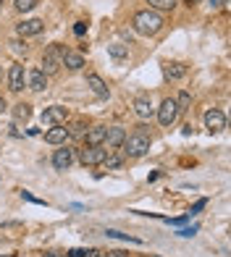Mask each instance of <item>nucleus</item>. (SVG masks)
Returning <instances> with one entry per match:
<instances>
[{"instance_id": "4c0bfd02", "label": "nucleus", "mask_w": 231, "mask_h": 257, "mask_svg": "<svg viewBox=\"0 0 231 257\" xmlns=\"http://www.w3.org/2000/svg\"><path fill=\"white\" fill-rule=\"evenodd\" d=\"M3 110H6V100L0 97V115H3Z\"/></svg>"}, {"instance_id": "39448f33", "label": "nucleus", "mask_w": 231, "mask_h": 257, "mask_svg": "<svg viewBox=\"0 0 231 257\" xmlns=\"http://www.w3.org/2000/svg\"><path fill=\"white\" fill-rule=\"evenodd\" d=\"M176 118H179L176 100H173V97H166L163 102H160V108H158V121H160V126H171Z\"/></svg>"}, {"instance_id": "e433bc0d", "label": "nucleus", "mask_w": 231, "mask_h": 257, "mask_svg": "<svg viewBox=\"0 0 231 257\" xmlns=\"http://www.w3.org/2000/svg\"><path fill=\"white\" fill-rule=\"evenodd\" d=\"M187 6H197V3H202V0H184Z\"/></svg>"}, {"instance_id": "f257e3e1", "label": "nucleus", "mask_w": 231, "mask_h": 257, "mask_svg": "<svg viewBox=\"0 0 231 257\" xmlns=\"http://www.w3.org/2000/svg\"><path fill=\"white\" fill-rule=\"evenodd\" d=\"M132 24H134V32L137 34H145V37H150V34H158L160 29H163V16L158 14V11H137L134 19H132Z\"/></svg>"}, {"instance_id": "72a5a7b5", "label": "nucleus", "mask_w": 231, "mask_h": 257, "mask_svg": "<svg viewBox=\"0 0 231 257\" xmlns=\"http://www.w3.org/2000/svg\"><path fill=\"white\" fill-rule=\"evenodd\" d=\"M108 257H129V252H121V249H113V252H108Z\"/></svg>"}, {"instance_id": "9d476101", "label": "nucleus", "mask_w": 231, "mask_h": 257, "mask_svg": "<svg viewBox=\"0 0 231 257\" xmlns=\"http://www.w3.org/2000/svg\"><path fill=\"white\" fill-rule=\"evenodd\" d=\"M42 29H45V21L42 19H27V21H21V24L16 27L19 37H37Z\"/></svg>"}, {"instance_id": "ddd939ff", "label": "nucleus", "mask_w": 231, "mask_h": 257, "mask_svg": "<svg viewBox=\"0 0 231 257\" xmlns=\"http://www.w3.org/2000/svg\"><path fill=\"white\" fill-rule=\"evenodd\" d=\"M27 84L34 92H42V89H48V76H45L40 68H32V71L27 74Z\"/></svg>"}, {"instance_id": "7ed1b4c3", "label": "nucleus", "mask_w": 231, "mask_h": 257, "mask_svg": "<svg viewBox=\"0 0 231 257\" xmlns=\"http://www.w3.org/2000/svg\"><path fill=\"white\" fill-rule=\"evenodd\" d=\"M61 66H63V48H61V45H50V48L45 50V55H42L40 71H42L45 76H53Z\"/></svg>"}, {"instance_id": "c85d7f7f", "label": "nucleus", "mask_w": 231, "mask_h": 257, "mask_svg": "<svg viewBox=\"0 0 231 257\" xmlns=\"http://www.w3.org/2000/svg\"><path fill=\"white\" fill-rule=\"evenodd\" d=\"M205 205H207V200H205V197H202V200H197V202L192 205V210H189V215H192V213H200V210H202Z\"/></svg>"}, {"instance_id": "412c9836", "label": "nucleus", "mask_w": 231, "mask_h": 257, "mask_svg": "<svg viewBox=\"0 0 231 257\" xmlns=\"http://www.w3.org/2000/svg\"><path fill=\"white\" fill-rule=\"evenodd\" d=\"M21 231H24V223H3L0 226V233H6V236H19Z\"/></svg>"}, {"instance_id": "f3484780", "label": "nucleus", "mask_w": 231, "mask_h": 257, "mask_svg": "<svg viewBox=\"0 0 231 257\" xmlns=\"http://www.w3.org/2000/svg\"><path fill=\"white\" fill-rule=\"evenodd\" d=\"M63 66L71 68V71H79L84 66V58L82 53H74V50H63Z\"/></svg>"}, {"instance_id": "7c9ffc66", "label": "nucleus", "mask_w": 231, "mask_h": 257, "mask_svg": "<svg viewBox=\"0 0 231 257\" xmlns=\"http://www.w3.org/2000/svg\"><path fill=\"white\" fill-rule=\"evenodd\" d=\"M21 197H24V200H29V202H34V205H45L42 200H37V197H32L29 192H21Z\"/></svg>"}, {"instance_id": "423d86ee", "label": "nucleus", "mask_w": 231, "mask_h": 257, "mask_svg": "<svg viewBox=\"0 0 231 257\" xmlns=\"http://www.w3.org/2000/svg\"><path fill=\"white\" fill-rule=\"evenodd\" d=\"M68 118V110L63 105H50V108L42 110V123H53V126H63Z\"/></svg>"}, {"instance_id": "6e6552de", "label": "nucleus", "mask_w": 231, "mask_h": 257, "mask_svg": "<svg viewBox=\"0 0 231 257\" xmlns=\"http://www.w3.org/2000/svg\"><path fill=\"white\" fill-rule=\"evenodd\" d=\"M124 139H126V132H124L121 126H108V128H105V142H102V147H105L108 153H110V150H119V147L124 145Z\"/></svg>"}, {"instance_id": "ea45409f", "label": "nucleus", "mask_w": 231, "mask_h": 257, "mask_svg": "<svg viewBox=\"0 0 231 257\" xmlns=\"http://www.w3.org/2000/svg\"><path fill=\"white\" fill-rule=\"evenodd\" d=\"M0 257H11V254H0Z\"/></svg>"}, {"instance_id": "f8f14e48", "label": "nucleus", "mask_w": 231, "mask_h": 257, "mask_svg": "<svg viewBox=\"0 0 231 257\" xmlns=\"http://www.w3.org/2000/svg\"><path fill=\"white\" fill-rule=\"evenodd\" d=\"M68 137H71V128H66V126H53L50 132H45V142H48V145H66Z\"/></svg>"}, {"instance_id": "f03ea898", "label": "nucleus", "mask_w": 231, "mask_h": 257, "mask_svg": "<svg viewBox=\"0 0 231 257\" xmlns=\"http://www.w3.org/2000/svg\"><path fill=\"white\" fill-rule=\"evenodd\" d=\"M147 150H150V134L142 132V128L124 139V153L129 155V158H142Z\"/></svg>"}, {"instance_id": "f704fd0d", "label": "nucleus", "mask_w": 231, "mask_h": 257, "mask_svg": "<svg viewBox=\"0 0 231 257\" xmlns=\"http://www.w3.org/2000/svg\"><path fill=\"white\" fill-rule=\"evenodd\" d=\"M84 257H102V254H100L97 249H87V254H84Z\"/></svg>"}, {"instance_id": "473e14b6", "label": "nucleus", "mask_w": 231, "mask_h": 257, "mask_svg": "<svg viewBox=\"0 0 231 257\" xmlns=\"http://www.w3.org/2000/svg\"><path fill=\"white\" fill-rule=\"evenodd\" d=\"M87 254V249H71L68 252V257H84Z\"/></svg>"}, {"instance_id": "2f4dec72", "label": "nucleus", "mask_w": 231, "mask_h": 257, "mask_svg": "<svg viewBox=\"0 0 231 257\" xmlns=\"http://www.w3.org/2000/svg\"><path fill=\"white\" fill-rule=\"evenodd\" d=\"M189 220V215H181V218H173V220H168V223H173V226H181V223H187Z\"/></svg>"}, {"instance_id": "6ab92c4d", "label": "nucleus", "mask_w": 231, "mask_h": 257, "mask_svg": "<svg viewBox=\"0 0 231 257\" xmlns=\"http://www.w3.org/2000/svg\"><path fill=\"white\" fill-rule=\"evenodd\" d=\"M108 53L116 61H124V58H129V45H108Z\"/></svg>"}, {"instance_id": "5701e85b", "label": "nucleus", "mask_w": 231, "mask_h": 257, "mask_svg": "<svg viewBox=\"0 0 231 257\" xmlns=\"http://www.w3.org/2000/svg\"><path fill=\"white\" fill-rule=\"evenodd\" d=\"M14 115H16V121H29L32 108H29L27 102H19V105H16V110H14Z\"/></svg>"}, {"instance_id": "bb28decb", "label": "nucleus", "mask_w": 231, "mask_h": 257, "mask_svg": "<svg viewBox=\"0 0 231 257\" xmlns=\"http://www.w3.org/2000/svg\"><path fill=\"white\" fill-rule=\"evenodd\" d=\"M11 45V50H14L16 55H27V45L21 42V40H14V42H8Z\"/></svg>"}, {"instance_id": "9b49d317", "label": "nucleus", "mask_w": 231, "mask_h": 257, "mask_svg": "<svg viewBox=\"0 0 231 257\" xmlns=\"http://www.w3.org/2000/svg\"><path fill=\"white\" fill-rule=\"evenodd\" d=\"M24 81H27V74H24V66H11V71H8V87L11 92H21L24 89Z\"/></svg>"}, {"instance_id": "cd10ccee", "label": "nucleus", "mask_w": 231, "mask_h": 257, "mask_svg": "<svg viewBox=\"0 0 231 257\" xmlns=\"http://www.w3.org/2000/svg\"><path fill=\"white\" fill-rule=\"evenodd\" d=\"M74 34H76V37H84V34H87V24H84V21H79V24L74 27Z\"/></svg>"}, {"instance_id": "1a4fd4ad", "label": "nucleus", "mask_w": 231, "mask_h": 257, "mask_svg": "<svg viewBox=\"0 0 231 257\" xmlns=\"http://www.w3.org/2000/svg\"><path fill=\"white\" fill-rule=\"evenodd\" d=\"M71 163H74V150L71 147H61V150H55V155H53V166L55 171H68L71 168Z\"/></svg>"}, {"instance_id": "0eeeda50", "label": "nucleus", "mask_w": 231, "mask_h": 257, "mask_svg": "<svg viewBox=\"0 0 231 257\" xmlns=\"http://www.w3.org/2000/svg\"><path fill=\"white\" fill-rule=\"evenodd\" d=\"M205 128H207L210 134L223 132V128H226V115L218 110V108H210V110L205 113Z\"/></svg>"}, {"instance_id": "dca6fc26", "label": "nucleus", "mask_w": 231, "mask_h": 257, "mask_svg": "<svg viewBox=\"0 0 231 257\" xmlns=\"http://www.w3.org/2000/svg\"><path fill=\"white\" fill-rule=\"evenodd\" d=\"M105 128L108 126H92L87 128V147H100L105 142Z\"/></svg>"}, {"instance_id": "79ce46f5", "label": "nucleus", "mask_w": 231, "mask_h": 257, "mask_svg": "<svg viewBox=\"0 0 231 257\" xmlns=\"http://www.w3.org/2000/svg\"><path fill=\"white\" fill-rule=\"evenodd\" d=\"M153 257H160V254H153Z\"/></svg>"}, {"instance_id": "aec40b11", "label": "nucleus", "mask_w": 231, "mask_h": 257, "mask_svg": "<svg viewBox=\"0 0 231 257\" xmlns=\"http://www.w3.org/2000/svg\"><path fill=\"white\" fill-rule=\"evenodd\" d=\"M150 3V11H173L176 0H147Z\"/></svg>"}, {"instance_id": "a211bd4d", "label": "nucleus", "mask_w": 231, "mask_h": 257, "mask_svg": "<svg viewBox=\"0 0 231 257\" xmlns=\"http://www.w3.org/2000/svg\"><path fill=\"white\" fill-rule=\"evenodd\" d=\"M163 74H166V79H181V76H187V66L184 63H166Z\"/></svg>"}, {"instance_id": "a878e982", "label": "nucleus", "mask_w": 231, "mask_h": 257, "mask_svg": "<svg viewBox=\"0 0 231 257\" xmlns=\"http://www.w3.org/2000/svg\"><path fill=\"white\" fill-rule=\"evenodd\" d=\"M16 11H21V14H27V11H32L34 6H37V0H16Z\"/></svg>"}, {"instance_id": "58836bf2", "label": "nucleus", "mask_w": 231, "mask_h": 257, "mask_svg": "<svg viewBox=\"0 0 231 257\" xmlns=\"http://www.w3.org/2000/svg\"><path fill=\"white\" fill-rule=\"evenodd\" d=\"M42 257H61V254H58V252H45Z\"/></svg>"}, {"instance_id": "a19ab883", "label": "nucleus", "mask_w": 231, "mask_h": 257, "mask_svg": "<svg viewBox=\"0 0 231 257\" xmlns=\"http://www.w3.org/2000/svg\"><path fill=\"white\" fill-rule=\"evenodd\" d=\"M0 8H3V0H0Z\"/></svg>"}, {"instance_id": "4be33fe9", "label": "nucleus", "mask_w": 231, "mask_h": 257, "mask_svg": "<svg viewBox=\"0 0 231 257\" xmlns=\"http://www.w3.org/2000/svg\"><path fill=\"white\" fill-rule=\"evenodd\" d=\"M189 105H192V95H189L187 89H181V92H179V97H176V108H179V113H181V110H187Z\"/></svg>"}, {"instance_id": "2eb2a0df", "label": "nucleus", "mask_w": 231, "mask_h": 257, "mask_svg": "<svg viewBox=\"0 0 231 257\" xmlns=\"http://www.w3.org/2000/svg\"><path fill=\"white\" fill-rule=\"evenodd\" d=\"M132 108H134V113L140 115V118H150V115L155 113V108H153V102H150V97H134Z\"/></svg>"}, {"instance_id": "4468645a", "label": "nucleus", "mask_w": 231, "mask_h": 257, "mask_svg": "<svg viewBox=\"0 0 231 257\" xmlns=\"http://www.w3.org/2000/svg\"><path fill=\"white\" fill-rule=\"evenodd\" d=\"M87 87H89L92 92H95V95H97L100 100H108V95H110L108 87H105V81H102L97 74H87Z\"/></svg>"}, {"instance_id": "c9c22d12", "label": "nucleus", "mask_w": 231, "mask_h": 257, "mask_svg": "<svg viewBox=\"0 0 231 257\" xmlns=\"http://www.w3.org/2000/svg\"><path fill=\"white\" fill-rule=\"evenodd\" d=\"M210 6H213V8H218V6H223V0H210Z\"/></svg>"}, {"instance_id": "c756f323", "label": "nucleus", "mask_w": 231, "mask_h": 257, "mask_svg": "<svg viewBox=\"0 0 231 257\" xmlns=\"http://www.w3.org/2000/svg\"><path fill=\"white\" fill-rule=\"evenodd\" d=\"M194 233H197V226H189V228H181L179 236H194Z\"/></svg>"}, {"instance_id": "20e7f679", "label": "nucleus", "mask_w": 231, "mask_h": 257, "mask_svg": "<svg viewBox=\"0 0 231 257\" xmlns=\"http://www.w3.org/2000/svg\"><path fill=\"white\" fill-rule=\"evenodd\" d=\"M105 155H108V150L105 147H82L79 150V163L82 166H100L102 160H105Z\"/></svg>"}, {"instance_id": "b1692460", "label": "nucleus", "mask_w": 231, "mask_h": 257, "mask_svg": "<svg viewBox=\"0 0 231 257\" xmlns=\"http://www.w3.org/2000/svg\"><path fill=\"white\" fill-rule=\"evenodd\" d=\"M105 236H110V239H124V241H134V244H142V239L129 236V233H121V231H113V228H108V231H105Z\"/></svg>"}, {"instance_id": "393cba45", "label": "nucleus", "mask_w": 231, "mask_h": 257, "mask_svg": "<svg viewBox=\"0 0 231 257\" xmlns=\"http://www.w3.org/2000/svg\"><path fill=\"white\" fill-rule=\"evenodd\" d=\"M100 166H105V168H121L124 166V158L121 155H105V160H102Z\"/></svg>"}]
</instances>
